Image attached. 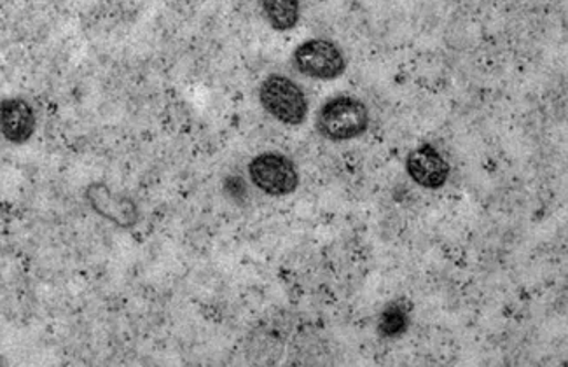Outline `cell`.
Returning <instances> with one entry per match:
<instances>
[{
    "label": "cell",
    "mask_w": 568,
    "mask_h": 367,
    "mask_svg": "<svg viewBox=\"0 0 568 367\" xmlns=\"http://www.w3.org/2000/svg\"><path fill=\"white\" fill-rule=\"evenodd\" d=\"M35 126L34 107L25 98L9 96L0 102V135L8 143L17 146L29 143L34 137Z\"/></svg>",
    "instance_id": "5b68a950"
},
{
    "label": "cell",
    "mask_w": 568,
    "mask_h": 367,
    "mask_svg": "<svg viewBox=\"0 0 568 367\" xmlns=\"http://www.w3.org/2000/svg\"><path fill=\"white\" fill-rule=\"evenodd\" d=\"M260 101L270 116L288 126L305 123L308 101L303 90L285 75H270L260 88Z\"/></svg>",
    "instance_id": "7a4b0ae2"
},
{
    "label": "cell",
    "mask_w": 568,
    "mask_h": 367,
    "mask_svg": "<svg viewBox=\"0 0 568 367\" xmlns=\"http://www.w3.org/2000/svg\"><path fill=\"white\" fill-rule=\"evenodd\" d=\"M294 65L302 74L314 80H336L345 72L347 62L335 42L327 39H309L294 51Z\"/></svg>",
    "instance_id": "277c9868"
},
{
    "label": "cell",
    "mask_w": 568,
    "mask_h": 367,
    "mask_svg": "<svg viewBox=\"0 0 568 367\" xmlns=\"http://www.w3.org/2000/svg\"><path fill=\"white\" fill-rule=\"evenodd\" d=\"M267 23L278 32L293 30L299 21V0H261Z\"/></svg>",
    "instance_id": "52a82bcc"
},
{
    "label": "cell",
    "mask_w": 568,
    "mask_h": 367,
    "mask_svg": "<svg viewBox=\"0 0 568 367\" xmlns=\"http://www.w3.org/2000/svg\"><path fill=\"white\" fill-rule=\"evenodd\" d=\"M406 170L418 186L427 189L443 188L450 177V165L432 146L414 149L406 159Z\"/></svg>",
    "instance_id": "8992f818"
},
{
    "label": "cell",
    "mask_w": 568,
    "mask_h": 367,
    "mask_svg": "<svg viewBox=\"0 0 568 367\" xmlns=\"http://www.w3.org/2000/svg\"><path fill=\"white\" fill-rule=\"evenodd\" d=\"M249 177L255 188L270 197H287L296 191L299 174L296 165L281 153H263L249 165Z\"/></svg>",
    "instance_id": "3957f363"
},
{
    "label": "cell",
    "mask_w": 568,
    "mask_h": 367,
    "mask_svg": "<svg viewBox=\"0 0 568 367\" xmlns=\"http://www.w3.org/2000/svg\"><path fill=\"white\" fill-rule=\"evenodd\" d=\"M369 113L356 96H336L317 116V129L333 143L360 137L368 129Z\"/></svg>",
    "instance_id": "6da1fadb"
},
{
    "label": "cell",
    "mask_w": 568,
    "mask_h": 367,
    "mask_svg": "<svg viewBox=\"0 0 568 367\" xmlns=\"http://www.w3.org/2000/svg\"><path fill=\"white\" fill-rule=\"evenodd\" d=\"M408 321H410L408 310L402 305H398V303H393V305L387 306L385 312L381 313L378 329L387 338H393V336H399V334L408 329Z\"/></svg>",
    "instance_id": "ba28073f"
}]
</instances>
